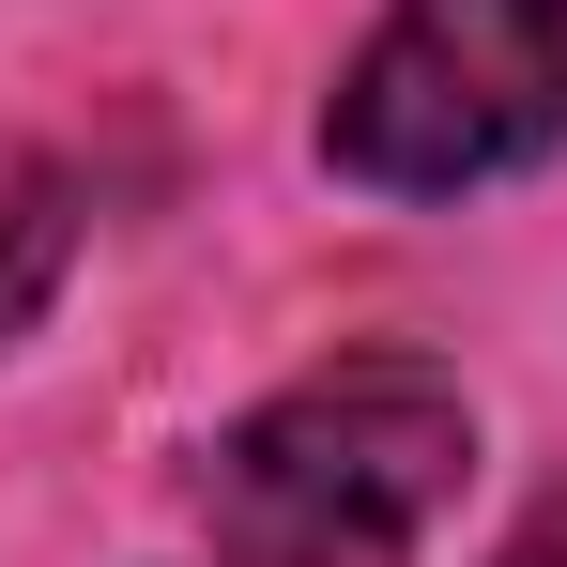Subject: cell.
<instances>
[{
    "mask_svg": "<svg viewBox=\"0 0 567 567\" xmlns=\"http://www.w3.org/2000/svg\"><path fill=\"white\" fill-rule=\"evenodd\" d=\"M461 383L414 369V353H353V369L291 383L261 399L215 475H199V506H215V537L230 567H414V537L461 506Z\"/></svg>",
    "mask_w": 567,
    "mask_h": 567,
    "instance_id": "1",
    "label": "cell"
},
{
    "mask_svg": "<svg viewBox=\"0 0 567 567\" xmlns=\"http://www.w3.org/2000/svg\"><path fill=\"white\" fill-rule=\"evenodd\" d=\"M338 169L399 199L491 185L567 138V0H399L338 78Z\"/></svg>",
    "mask_w": 567,
    "mask_h": 567,
    "instance_id": "2",
    "label": "cell"
},
{
    "mask_svg": "<svg viewBox=\"0 0 567 567\" xmlns=\"http://www.w3.org/2000/svg\"><path fill=\"white\" fill-rule=\"evenodd\" d=\"M62 246H78V199H62V169L0 123V338L62 291Z\"/></svg>",
    "mask_w": 567,
    "mask_h": 567,
    "instance_id": "3",
    "label": "cell"
}]
</instances>
